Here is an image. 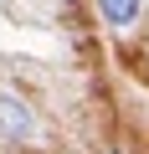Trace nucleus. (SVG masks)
<instances>
[{
  "instance_id": "2",
  "label": "nucleus",
  "mask_w": 149,
  "mask_h": 154,
  "mask_svg": "<svg viewBox=\"0 0 149 154\" xmlns=\"http://www.w3.org/2000/svg\"><path fill=\"white\" fill-rule=\"evenodd\" d=\"M98 11L113 31H134L139 26V11H144V0H98Z\"/></svg>"
},
{
  "instance_id": "1",
  "label": "nucleus",
  "mask_w": 149,
  "mask_h": 154,
  "mask_svg": "<svg viewBox=\"0 0 149 154\" xmlns=\"http://www.w3.org/2000/svg\"><path fill=\"white\" fill-rule=\"evenodd\" d=\"M36 134V108L16 93H0V139L5 144H26Z\"/></svg>"
}]
</instances>
